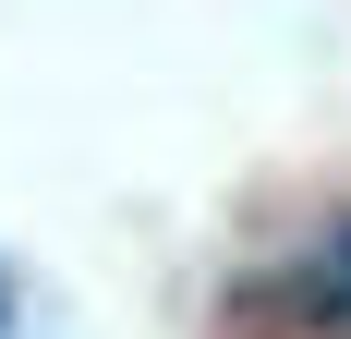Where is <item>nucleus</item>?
Returning <instances> with one entry per match:
<instances>
[{
  "label": "nucleus",
  "instance_id": "1",
  "mask_svg": "<svg viewBox=\"0 0 351 339\" xmlns=\"http://www.w3.org/2000/svg\"><path fill=\"white\" fill-rule=\"evenodd\" d=\"M254 315H279L291 339H351V231L315 242L291 279H254Z\"/></svg>",
  "mask_w": 351,
  "mask_h": 339
},
{
  "label": "nucleus",
  "instance_id": "2",
  "mask_svg": "<svg viewBox=\"0 0 351 339\" xmlns=\"http://www.w3.org/2000/svg\"><path fill=\"white\" fill-rule=\"evenodd\" d=\"M0 327H12V279H0Z\"/></svg>",
  "mask_w": 351,
  "mask_h": 339
}]
</instances>
